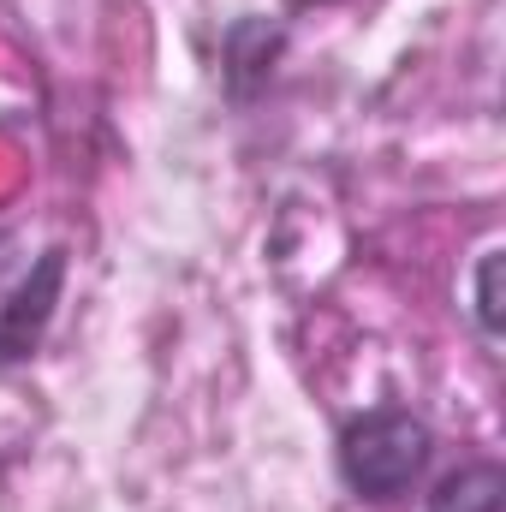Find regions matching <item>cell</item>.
<instances>
[{
    "mask_svg": "<svg viewBox=\"0 0 506 512\" xmlns=\"http://www.w3.org/2000/svg\"><path fill=\"white\" fill-rule=\"evenodd\" d=\"M429 465H435V423L399 399L346 417L334 435V471L358 507H399L405 495L423 489Z\"/></svg>",
    "mask_w": 506,
    "mask_h": 512,
    "instance_id": "6da1fadb",
    "label": "cell"
},
{
    "mask_svg": "<svg viewBox=\"0 0 506 512\" xmlns=\"http://www.w3.org/2000/svg\"><path fill=\"white\" fill-rule=\"evenodd\" d=\"M60 292H66V245H48L18 274V286L0 298V376L24 370L42 352L54 310H60Z\"/></svg>",
    "mask_w": 506,
    "mask_h": 512,
    "instance_id": "7a4b0ae2",
    "label": "cell"
},
{
    "mask_svg": "<svg viewBox=\"0 0 506 512\" xmlns=\"http://www.w3.org/2000/svg\"><path fill=\"white\" fill-rule=\"evenodd\" d=\"M286 42H292V24L286 18H233L221 30V96L233 108H251L256 96L274 84L280 60H286Z\"/></svg>",
    "mask_w": 506,
    "mask_h": 512,
    "instance_id": "3957f363",
    "label": "cell"
},
{
    "mask_svg": "<svg viewBox=\"0 0 506 512\" xmlns=\"http://www.w3.org/2000/svg\"><path fill=\"white\" fill-rule=\"evenodd\" d=\"M423 512H506V465L465 459V465L441 471L423 495Z\"/></svg>",
    "mask_w": 506,
    "mask_h": 512,
    "instance_id": "277c9868",
    "label": "cell"
},
{
    "mask_svg": "<svg viewBox=\"0 0 506 512\" xmlns=\"http://www.w3.org/2000/svg\"><path fill=\"white\" fill-rule=\"evenodd\" d=\"M471 328L495 352L501 346V245L477 256V286H471Z\"/></svg>",
    "mask_w": 506,
    "mask_h": 512,
    "instance_id": "5b68a950",
    "label": "cell"
},
{
    "mask_svg": "<svg viewBox=\"0 0 506 512\" xmlns=\"http://www.w3.org/2000/svg\"><path fill=\"white\" fill-rule=\"evenodd\" d=\"M286 12H316V6H334V0H280Z\"/></svg>",
    "mask_w": 506,
    "mask_h": 512,
    "instance_id": "8992f818",
    "label": "cell"
}]
</instances>
